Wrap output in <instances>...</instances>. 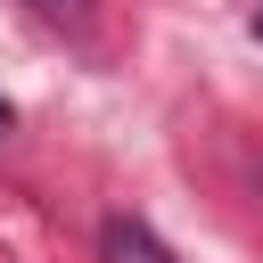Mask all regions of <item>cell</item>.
<instances>
[{"label": "cell", "mask_w": 263, "mask_h": 263, "mask_svg": "<svg viewBox=\"0 0 263 263\" xmlns=\"http://www.w3.org/2000/svg\"><path fill=\"white\" fill-rule=\"evenodd\" d=\"M99 263H173V255H164V238H156L148 222H123V214H115V222L99 230Z\"/></svg>", "instance_id": "obj_1"}, {"label": "cell", "mask_w": 263, "mask_h": 263, "mask_svg": "<svg viewBox=\"0 0 263 263\" xmlns=\"http://www.w3.org/2000/svg\"><path fill=\"white\" fill-rule=\"evenodd\" d=\"M0 132H8V99H0Z\"/></svg>", "instance_id": "obj_2"}, {"label": "cell", "mask_w": 263, "mask_h": 263, "mask_svg": "<svg viewBox=\"0 0 263 263\" xmlns=\"http://www.w3.org/2000/svg\"><path fill=\"white\" fill-rule=\"evenodd\" d=\"M255 33H263V8H255Z\"/></svg>", "instance_id": "obj_3"}, {"label": "cell", "mask_w": 263, "mask_h": 263, "mask_svg": "<svg viewBox=\"0 0 263 263\" xmlns=\"http://www.w3.org/2000/svg\"><path fill=\"white\" fill-rule=\"evenodd\" d=\"M49 8H66V0H49Z\"/></svg>", "instance_id": "obj_4"}]
</instances>
